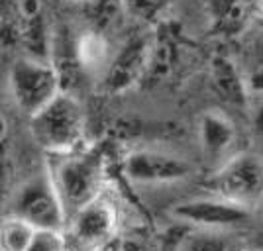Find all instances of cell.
Here are the masks:
<instances>
[{
    "label": "cell",
    "instance_id": "8",
    "mask_svg": "<svg viewBox=\"0 0 263 251\" xmlns=\"http://www.w3.org/2000/svg\"><path fill=\"white\" fill-rule=\"evenodd\" d=\"M152 55V35L134 33L124 40V44L110 55L108 65L102 73L104 90L110 94H124L136 85H140L149 65Z\"/></svg>",
    "mask_w": 263,
    "mask_h": 251
},
{
    "label": "cell",
    "instance_id": "10",
    "mask_svg": "<svg viewBox=\"0 0 263 251\" xmlns=\"http://www.w3.org/2000/svg\"><path fill=\"white\" fill-rule=\"evenodd\" d=\"M8 10L18 30V37L28 57L53 61L51 59V33L45 20L44 0H8Z\"/></svg>",
    "mask_w": 263,
    "mask_h": 251
},
{
    "label": "cell",
    "instance_id": "15",
    "mask_svg": "<svg viewBox=\"0 0 263 251\" xmlns=\"http://www.w3.org/2000/svg\"><path fill=\"white\" fill-rule=\"evenodd\" d=\"M73 59L85 73H104L110 59V44L106 33L85 28L73 42Z\"/></svg>",
    "mask_w": 263,
    "mask_h": 251
},
{
    "label": "cell",
    "instance_id": "18",
    "mask_svg": "<svg viewBox=\"0 0 263 251\" xmlns=\"http://www.w3.org/2000/svg\"><path fill=\"white\" fill-rule=\"evenodd\" d=\"M35 229L18 218H6L0 222V251H26Z\"/></svg>",
    "mask_w": 263,
    "mask_h": 251
},
{
    "label": "cell",
    "instance_id": "25",
    "mask_svg": "<svg viewBox=\"0 0 263 251\" xmlns=\"http://www.w3.org/2000/svg\"><path fill=\"white\" fill-rule=\"evenodd\" d=\"M4 10H8V0H0V14H4Z\"/></svg>",
    "mask_w": 263,
    "mask_h": 251
},
{
    "label": "cell",
    "instance_id": "24",
    "mask_svg": "<svg viewBox=\"0 0 263 251\" xmlns=\"http://www.w3.org/2000/svg\"><path fill=\"white\" fill-rule=\"evenodd\" d=\"M253 126H255L257 131H263V96H261V104H259V108H257L255 116H253Z\"/></svg>",
    "mask_w": 263,
    "mask_h": 251
},
{
    "label": "cell",
    "instance_id": "26",
    "mask_svg": "<svg viewBox=\"0 0 263 251\" xmlns=\"http://www.w3.org/2000/svg\"><path fill=\"white\" fill-rule=\"evenodd\" d=\"M71 2H77V4L83 6V4H87V2H90V0H71Z\"/></svg>",
    "mask_w": 263,
    "mask_h": 251
},
{
    "label": "cell",
    "instance_id": "9",
    "mask_svg": "<svg viewBox=\"0 0 263 251\" xmlns=\"http://www.w3.org/2000/svg\"><path fill=\"white\" fill-rule=\"evenodd\" d=\"M171 216L186 226L198 229H234L246 226L252 220V210L240 204H234L230 200L209 195V197L191 198L185 202H179L171 208Z\"/></svg>",
    "mask_w": 263,
    "mask_h": 251
},
{
    "label": "cell",
    "instance_id": "16",
    "mask_svg": "<svg viewBox=\"0 0 263 251\" xmlns=\"http://www.w3.org/2000/svg\"><path fill=\"white\" fill-rule=\"evenodd\" d=\"M83 8H85L87 28L100 33H108L110 28H114L126 14L122 0H90L83 4Z\"/></svg>",
    "mask_w": 263,
    "mask_h": 251
},
{
    "label": "cell",
    "instance_id": "6",
    "mask_svg": "<svg viewBox=\"0 0 263 251\" xmlns=\"http://www.w3.org/2000/svg\"><path fill=\"white\" fill-rule=\"evenodd\" d=\"M118 231V210L104 192L75 210L65 222L67 251H100Z\"/></svg>",
    "mask_w": 263,
    "mask_h": 251
},
{
    "label": "cell",
    "instance_id": "17",
    "mask_svg": "<svg viewBox=\"0 0 263 251\" xmlns=\"http://www.w3.org/2000/svg\"><path fill=\"white\" fill-rule=\"evenodd\" d=\"M175 0H122L124 12L134 20L147 26H157L165 20V14Z\"/></svg>",
    "mask_w": 263,
    "mask_h": 251
},
{
    "label": "cell",
    "instance_id": "14",
    "mask_svg": "<svg viewBox=\"0 0 263 251\" xmlns=\"http://www.w3.org/2000/svg\"><path fill=\"white\" fill-rule=\"evenodd\" d=\"M210 83L222 102L236 110H246L250 104V90L238 63L228 55H214L210 63Z\"/></svg>",
    "mask_w": 263,
    "mask_h": 251
},
{
    "label": "cell",
    "instance_id": "23",
    "mask_svg": "<svg viewBox=\"0 0 263 251\" xmlns=\"http://www.w3.org/2000/svg\"><path fill=\"white\" fill-rule=\"evenodd\" d=\"M6 138H8V122H6L2 110H0V147L6 143Z\"/></svg>",
    "mask_w": 263,
    "mask_h": 251
},
{
    "label": "cell",
    "instance_id": "21",
    "mask_svg": "<svg viewBox=\"0 0 263 251\" xmlns=\"http://www.w3.org/2000/svg\"><path fill=\"white\" fill-rule=\"evenodd\" d=\"M250 96H263V44L259 45L257 53L253 57L252 67L243 73Z\"/></svg>",
    "mask_w": 263,
    "mask_h": 251
},
{
    "label": "cell",
    "instance_id": "2",
    "mask_svg": "<svg viewBox=\"0 0 263 251\" xmlns=\"http://www.w3.org/2000/svg\"><path fill=\"white\" fill-rule=\"evenodd\" d=\"M28 120L33 142L47 155H63L81 149L87 116L83 104L67 88Z\"/></svg>",
    "mask_w": 263,
    "mask_h": 251
},
{
    "label": "cell",
    "instance_id": "22",
    "mask_svg": "<svg viewBox=\"0 0 263 251\" xmlns=\"http://www.w3.org/2000/svg\"><path fill=\"white\" fill-rule=\"evenodd\" d=\"M248 249H252V251H263V226L255 234H253V238H252V243H250V247Z\"/></svg>",
    "mask_w": 263,
    "mask_h": 251
},
{
    "label": "cell",
    "instance_id": "1",
    "mask_svg": "<svg viewBox=\"0 0 263 251\" xmlns=\"http://www.w3.org/2000/svg\"><path fill=\"white\" fill-rule=\"evenodd\" d=\"M49 159L51 161L45 167L57 188L67 218L104 192L102 186L106 177V159L102 151L81 147L63 155H49Z\"/></svg>",
    "mask_w": 263,
    "mask_h": 251
},
{
    "label": "cell",
    "instance_id": "4",
    "mask_svg": "<svg viewBox=\"0 0 263 251\" xmlns=\"http://www.w3.org/2000/svg\"><path fill=\"white\" fill-rule=\"evenodd\" d=\"M206 188L214 197L253 210L263 200V157L252 151L234 153L212 169Z\"/></svg>",
    "mask_w": 263,
    "mask_h": 251
},
{
    "label": "cell",
    "instance_id": "11",
    "mask_svg": "<svg viewBox=\"0 0 263 251\" xmlns=\"http://www.w3.org/2000/svg\"><path fill=\"white\" fill-rule=\"evenodd\" d=\"M238 143V128L228 112L220 108L204 110L198 118V149L204 161L216 169L230 155Z\"/></svg>",
    "mask_w": 263,
    "mask_h": 251
},
{
    "label": "cell",
    "instance_id": "12",
    "mask_svg": "<svg viewBox=\"0 0 263 251\" xmlns=\"http://www.w3.org/2000/svg\"><path fill=\"white\" fill-rule=\"evenodd\" d=\"M210 32L218 37L234 40L263 22V0H209Z\"/></svg>",
    "mask_w": 263,
    "mask_h": 251
},
{
    "label": "cell",
    "instance_id": "7",
    "mask_svg": "<svg viewBox=\"0 0 263 251\" xmlns=\"http://www.w3.org/2000/svg\"><path fill=\"white\" fill-rule=\"evenodd\" d=\"M122 173L134 185H171L193 175V165L173 151L140 147L126 153Z\"/></svg>",
    "mask_w": 263,
    "mask_h": 251
},
{
    "label": "cell",
    "instance_id": "19",
    "mask_svg": "<svg viewBox=\"0 0 263 251\" xmlns=\"http://www.w3.org/2000/svg\"><path fill=\"white\" fill-rule=\"evenodd\" d=\"M183 251H236L228 240L222 236L210 231V229H200L197 234L189 236L183 241Z\"/></svg>",
    "mask_w": 263,
    "mask_h": 251
},
{
    "label": "cell",
    "instance_id": "20",
    "mask_svg": "<svg viewBox=\"0 0 263 251\" xmlns=\"http://www.w3.org/2000/svg\"><path fill=\"white\" fill-rule=\"evenodd\" d=\"M26 251H67L63 231L53 229H35Z\"/></svg>",
    "mask_w": 263,
    "mask_h": 251
},
{
    "label": "cell",
    "instance_id": "5",
    "mask_svg": "<svg viewBox=\"0 0 263 251\" xmlns=\"http://www.w3.org/2000/svg\"><path fill=\"white\" fill-rule=\"evenodd\" d=\"M8 87L14 104L28 118L65 90L63 75L53 61H42L28 55L18 57L8 73Z\"/></svg>",
    "mask_w": 263,
    "mask_h": 251
},
{
    "label": "cell",
    "instance_id": "27",
    "mask_svg": "<svg viewBox=\"0 0 263 251\" xmlns=\"http://www.w3.org/2000/svg\"><path fill=\"white\" fill-rule=\"evenodd\" d=\"M248 251H252V249H248Z\"/></svg>",
    "mask_w": 263,
    "mask_h": 251
},
{
    "label": "cell",
    "instance_id": "3",
    "mask_svg": "<svg viewBox=\"0 0 263 251\" xmlns=\"http://www.w3.org/2000/svg\"><path fill=\"white\" fill-rule=\"evenodd\" d=\"M6 216L22 220L33 229L63 231L67 216L47 167L28 177L14 188Z\"/></svg>",
    "mask_w": 263,
    "mask_h": 251
},
{
    "label": "cell",
    "instance_id": "13",
    "mask_svg": "<svg viewBox=\"0 0 263 251\" xmlns=\"http://www.w3.org/2000/svg\"><path fill=\"white\" fill-rule=\"evenodd\" d=\"M185 45V37L181 33V28L173 22L163 20L155 26V33H152V55L149 65L143 81H161L167 73L173 71L175 63L179 61L181 49Z\"/></svg>",
    "mask_w": 263,
    "mask_h": 251
}]
</instances>
